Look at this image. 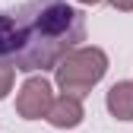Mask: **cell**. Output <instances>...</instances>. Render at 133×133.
Returning a JSON list of instances; mask_svg holds the SVG:
<instances>
[{
    "label": "cell",
    "mask_w": 133,
    "mask_h": 133,
    "mask_svg": "<svg viewBox=\"0 0 133 133\" xmlns=\"http://www.w3.org/2000/svg\"><path fill=\"white\" fill-rule=\"evenodd\" d=\"M19 51L13 66L22 73L57 70L60 60L86 41V16L66 0H29L16 10Z\"/></svg>",
    "instance_id": "6da1fadb"
},
{
    "label": "cell",
    "mask_w": 133,
    "mask_h": 133,
    "mask_svg": "<svg viewBox=\"0 0 133 133\" xmlns=\"http://www.w3.org/2000/svg\"><path fill=\"white\" fill-rule=\"evenodd\" d=\"M54 73H57V86L63 95L82 98L108 73V54L102 48H76V51H70L60 60V66Z\"/></svg>",
    "instance_id": "7a4b0ae2"
},
{
    "label": "cell",
    "mask_w": 133,
    "mask_h": 133,
    "mask_svg": "<svg viewBox=\"0 0 133 133\" xmlns=\"http://www.w3.org/2000/svg\"><path fill=\"white\" fill-rule=\"evenodd\" d=\"M54 108V89L51 82L44 76H29L22 82L19 95H16V111H19V117L25 121H38V117H48Z\"/></svg>",
    "instance_id": "3957f363"
},
{
    "label": "cell",
    "mask_w": 133,
    "mask_h": 133,
    "mask_svg": "<svg viewBox=\"0 0 133 133\" xmlns=\"http://www.w3.org/2000/svg\"><path fill=\"white\" fill-rule=\"evenodd\" d=\"M86 111H82V98H73V95H60L54 98V108L48 114V121L60 130H70V127H79Z\"/></svg>",
    "instance_id": "277c9868"
},
{
    "label": "cell",
    "mask_w": 133,
    "mask_h": 133,
    "mask_svg": "<svg viewBox=\"0 0 133 133\" xmlns=\"http://www.w3.org/2000/svg\"><path fill=\"white\" fill-rule=\"evenodd\" d=\"M108 111L114 114L117 121H133V82L124 79V82H114L108 89Z\"/></svg>",
    "instance_id": "5b68a950"
},
{
    "label": "cell",
    "mask_w": 133,
    "mask_h": 133,
    "mask_svg": "<svg viewBox=\"0 0 133 133\" xmlns=\"http://www.w3.org/2000/svg\"><path fill=\"white\" fill-rule=\"evenodd\" d=\"M19 51V32H16V13H0V60H10Z\"/></svg>",
    "instance_id": "8992f818"
},
{
    "label": "cell",
    "mask_w": 133,
    "mask_h": 133,
    "mask_svg": "<svg viewBox=\"0 0 133 133\" xmlns=\"http://www.w3.org/2000/svg\"><path fill=\"white\" fill-rule=\"evenodd\" d=\"M13 82H16V66L10 60H0V98L13 92Z\"/></svg>",
    "instance_id": "52a82bcc"
},
{
    "label": "cell",
    "mask_w": 133,
    "mask_h": 133,
    "mask_svg": "<svg viewBox=\"0 0 133 133\" xmlns=\"http://www.w3.org/2000/svg\"><path fill=\"white\" fill-rule=\"evenodd\" d=\"M111 6H114V10H124V13H130V10H133V0H111Z\"/></svg>",
    "instance_id": "ba28073f"
},
{
    "label": "cell",
    "mask_w": 133,
    "mask_h": 133,
    "mask_svg": "<svg viewBox=\"0 0 133 133\" xmlns=\"http://www.w3.org/2000/svg\"><path fill=\"white\" fill-rule=\"evenodd\" d=\"M76 3H102V0H76Z\"/></svg>",
    "instance_id": "9c48e42d"
}]
</instances>
